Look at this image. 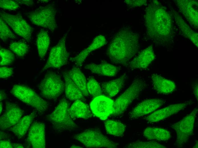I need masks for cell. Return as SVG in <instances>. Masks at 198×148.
<instances>
[{"label": "cell", "mask_w": 198, "mask_h": 148, "mask_svg": "<svg viewBox=\"0 0 198 148\" xmlns=\"http://www.w3.org/2000/svg\"><path fill=\"white\" fill-rule=\"evenodd\" d=\"M198 82H196L194 83L193 85V93L195 97L198 101Z\"/></svg>", "instance_id": "obj_40"}, {"label": "cell", "mask_w": 198, "mask_h": 148, "mask_svg": "<svg viewBox=\"0 0 198 148\" xmlns=\"http://www.w3.org/2000/svg\"><path fill=\"white\" fill-rule=\"evenodd\" d=\"M175 2L180 11L184 15L187 20L193 26L197 28L198 26V12L197 9V1L177 0Z\"/></svg>", "instance_id": "obj_17"}, {"label": "cell", "mask_w": 198, "mask_h": 148, "mask_svg": "<svg viewBox=\"0 0 198 148\" xmlns=\"http://www.w3.org/2000/svg\"><path fill=\"white\" fill-rule=\"evenodd\" d=\"M0 18L7 23L17 34L27 42L30 41L32 29L20 14L13 15L1 11Z\"/></svg>", "instance_id": "obj_11"}, {"label": "cell", "mask_w": 198, "mask_h": 148, "mask_svg": "<svg viewBox=\"0 0 198 148\" xmlns=\"http://www.w3.org/2000/svg\"><path fill=\"white\" fill-rule=\"evenodd\" d=\"M191 103V102L187 101L170 104L164 108L155 111L148 116L146 120L150 123L160 121L184 110Z\"/></svg>", "instance_id": "obj_14"}, {"label": "cell", "mask_w": 198, "mask_h": 148, "mask_svg": "<svg viewBox=\"0 0 198 148\" xmlns=\"http://www.w3.org/2000/svg\"><path fill=\"white\" fill-rule=\"evenodd\" d=\"M143 135L148 139L159 141L168 140L171 137L168 130L159 128L147 127L145 130Z\"/></svg>", "instance_id": "obj_26"}, {"label": "cell", "mask_w": 198, "mask_h": 148, "mask_svg": "<svg viewBox=\"0 0 198 148\" xmlns=\"http://www.w3.org/2000/svg\"><path fill=\"white\" fill-rule=\"evenodd\" d=\"M114 101L106 96L95 97L91 102L90 108L92 113L102 120H105L114 112Z\"/></svg>", "instance_id": "obj_12"}, {"label": "cell", "mask_w": 198, "mask_h": 148, "mask_svg": "<svg viewBox=\"0 0 198 148\" xmlns=\"http://www.w3.org/2000/svg\"><path fill=\"white\" fill-rule=\"evenodd\" d=\"M0 7L2 9L10 10H15L20 7L16 1L10 0H1Z\"/></svg>", "instance_id": "obj_36"}, {"label": "cell", "mask_w": 198, "mask_h": 148, "mask_svg": "<svg viewBox=\"0 0 198 148\" xmlns=\"http://www.w3.org/2000/svg\"><path fill=\"white\" fill-rule=\"evenodd\" d=\"M0 37L3 41L9 39L16 38V36L11 32L6 23L0 18Z\"/></svg>", "instance_id": "obj_34"}, {"label": "cell", "mask_w": 198, "mask_h": 148, "mask_svg": "<svg viewBox=\"0 0 198 148\" xmlns=\"http://www.w3.org/2000/svg\"><path fill=\"white\" fill-rule=\"evenodd\" d=\"M144 18L148 37L159 45L167 44L172 34V18L158 1H153L148 5Z\"/></svg>", "instance_id": "obj_1"}, {"label": "cell", "mask_w": 198, "mask_h": 148, "mask_svg": "<svg viewBox=\"0 0 198 148\" xmlns=\"http://www.w3.org/2000/svg\"><path fill=\"white\" fill-rule=\"evenodd\" d=\"M193 148H198V141L196 142V144L194 146H193Z\"/></svg>", "instance_id": "obj_46"}, {"label": "cell", "mask_w": 198, "mask_h": 148, "mask_svg": "<svg viewBox=\"0 0 198 148\" xmlns=\"http://www.w3.org/2000/svg\"><path fill=\"white\" fill-rule=\"evenodd\" d=\"M0 100L1 101L6 98L7 97L6 94L5 93L1 90L0 91Z\"/></svg>", "instance_id": "obj_42"}, {"label": "cell", "mask_w": 198, "mask_h": 148, "mask_svg": "<svg viewBox=\"0 0 198 148\" xmlns=\"http://www.w3.org/2000/svg\"><path fill=\"white\" fill-rule=\"evenodd\" d=\"M106 43V39L104 36L102 35L97 36L94 39L90 45L74 58L73 61L78 66H82L90 52L103 46Z\"/></svg>", "instance_id": "obj_20"}, {"label": "cell", "mask_w": 198, "mask_h": 148, "mask_svg": "<svg viewBox=\"0 0 198 148\" xmlns=\"http://www.w3.org/2000/svg\"><path fill=\"white\" fill-rule=\"evenodd\" d=\"M13 73V69L3 66L0 68V78L5 79L8 78L11 76Z\"/></svg>", "instance_id": "obj_37"}, {"label": "cell", "mask_w": 198, "mask_h": 148, "mask_svg": "<svg viewBox=\"0 0 198 148\" xmlns=\"http://www.w3.org/2000/svg\"><path fill=\"white\" fill-rule=\"evenodd\" d=\"M18 3L25 4L28 6L32 5L33 3V0H17Z\"/></svg>", "instance_id": "obj_41"}, {"label": "cell", "mask_w": 198, "mask_h": 148, "mask_svg": "<svg viewBox=\"0 0 198 148\" xmlns=\"http://www.w3.org/2000/svg\"><path fill=\"white\" fill-rule=\"evenodd\" d=\"M0 147L1 148H13V144L7 140H1Z\"/></svg>", "instance_id": "obj_39"}, {"label": "cell", "mask_w": 198, "mask_h": 148, "mask_svg": "<svg viewBox=\"0 0 198 148\" xmlns=\"http://www.w3.org/2000/svg\"><path fill=\"white\" fill-rule=\"evenodd\" d=\"M146 85L142 79L137 78L134 80L126 90L114 101L113 115L117 116L123 113L129 105L138 97Z\"/></svg>", "instance_id": "obj_6"}, {"label": "cell", "mask_w": 198, "mask_h": 148, "mask_svg": "<svg viewBox=\"0 0 198 148\" xmlns=\"http://www.w3.org/2000/svg\"><path fill=\"white\" fill-rule=\"evenodd\" d=\"M23 112L16 104L6 102L5 112L0 118L1 130L10 128L14 126L21 118Z\"/></svg>", "instance_id": "obj_13"}, {"label": "cell", "mask_w": 198, "mask_h": 148, "mask_svg": "<svg viewBox=\"0 0 198 148\" xmlns=\"http://www.w3.org/2000/svg\"><path fill=\"white\" fill-rule=\"evenodd\" d=\"M139 35L131 30L123 28L114 36L106 54L113 63L126 66L139 50Z\"/></svg>", "instance_id": "obj_2"}, {"label": "cell", "mask_w": 198, "mask_h": 148, "mask_svg": "<svg viewBox=\"0 0 198 148\" xmlns=\"http://www.w3.org/2000/svg\"><path fill=\"white\" fill-rule=\"evenodd\" d=\"M13 145L14 148H24L22 145L19 143H13Z\"/></svg>", "instance_id": "obj_43"}, {"label": "cell", "mask_w": 198, "mask_h": 148, "mask_svg": "<svg viewBox=\"0 0 198 148\" xmlns=\"http://www.w3.org/2000/svg\"><path fill=\"white\" fill-rule=\"evenodd\" d=\"M11 92L16 98L35 108L40 113H43L48 108L47 102L27 86L22 85H15Z\"/></svg>", "instance_id": "obj_5"}, {"label": "cell", "mask_w": 198, "mask_h": 148, "mask_svg": "<svg viewBox=\"0 0 198 148\" xmlns=\"http://www.w3.org/2000/svg\"><path fill=\"white\" fill-rule=\"evenodd\" d=\"M0 65L1 66L11 64L15 58L14 55L11 51L2 47H0Z\"/></svg>", "instance_id": "obj_35"}, {"label": "cell", "mask_w": 198, "mask_h": 148, "mask_svg": "<svg viewBox=\"0 0 198 148\" xmlns=\"http://www.w3.org/2000/svg\"><path fill=\"white\" fill-rule=\"evenodd\" d=\"M45 126L42 122H34L30 127L27 140L32 148H44L46 143Z\"/></svg>", "instance_id": "obj_15"}, {"label": "cell", "mask_w": 198, "mask_h": 148, "mask_svg": "<svg viewBox=\"0 0 198 148\" xmlns=\"http://www.w3.org/2000/svg\"><path fill=\"white\" fill-rule=\"evenodd\" d=\"M67 33H65L57 44L51 48L42 72L49 68H59L67 64L69 58V54L66 46Z\"/></svg>", "instance_id": "obj_10"}, {"label": "cell", "mask_w": 198, "mask_h": 148, "mask_svg": "<svg viewBox=\"0 0 198 148\" xmlns=\"http://www.w3.org/2000/svg\"><path fill=\"white\" fill-rule=\"evenodd\" d=\"M68 111L72 118L88 119L92 116V114L88 106L80 100H75L69 108Z\"/></svg>", "instance_id": "obj_25"}, {"label": "cell", "mask_w": 198, "mask_h": 148, "mask_svg": "<svg viewBox=\"0 0 198 148\" xmlns=\"http://www.w3.org/2000/svg\"><path fill=\"white\" fill-rule=\"evenodd\" d=\"M127 77L126 75L124 74L116 79L102 83L103 92L110 98L115 96L123 87Z\"/></svg>", "instance_id": "obj_22"}, {"label": "cell", "mask_w": 198, "mask_h": 148, "mask_svg": "<svg viewBox=\"0 0 198 148\" xmlns=\"http://www.w3.org/2000/svg\"><path fill=\"white\" fill-rule=\"evenodd\" d=\"M198 110L197 107L195 108L190 114L171 126L176 134V144L178 147H182L192 135Z\"/></svg>", "instance_id": "obj_9"}, {"label": "cell", "mask_w": 198, "mask_h": 148, "mask_svg": "<svg viewBox=\"0 0 198 148\" xmlns=\"http://www.w3.org/2000/svg\"><path fill=\"white\" fill-rule=\"evenodd\" d=\"M38 87L43 98L53 100L62 94L65 85L59 75L55 73L50 72L45 75Z\"/></svg>", "instance_id": "obj_8"}, {"label": "cell", "mask_w": 198, "mask_h": 148, "mask_svg": "<svg viewBox=\"0 0 198 148\" xmlns=\"http://www.w3.org/2000/svg\"><path fill=\"white\" fill-rule=\"evenodd\" d=\"M87 88L89 94L95 97L102 95V88L94 78H89L87 83Z\"/></svg>", "instance_id": "obj_33"}, {"label": "cell", "mask_w": 198, "mask_h": 148, "mask_svg": "<svg viewBox=\"0 0 198 148\" xmlns=\"http://www.w3.org/2000/svg\"><path fill=\"white\" fill-rule=\"evenodd\" d=\"M69 108L68 102L65 98H63L54 111L47 116V119L56 132L70 131L77 128V125L69 114Z\"/></svg>", "instance_id": "obj_3"}, {"label": "cell", "mask_w": 198, "mask_h": 148, "mask_svg": "<svg viewBox=\"0 0 198 148\" xmlns=\"http://www.w3.org/2000/svg\"><path fill=\"white\" fill-rule=\"evenodd\" d=\"M50 43V38L47 32L41 30L37 35L36 44L40 57L43 58L45 56Z\"/></svg>", "instance_id": "obj_29"}, {"label": "cell", "mask_w": 198, "mask_h": 148, "mask_svg": "<svg viewBox=\"0 0 198 148\" xmlns=\"http://www.w3.org/2000/svg\"><path fill=\"white\" fill-rule=\"evenodd\" d=\"M74 138L87 147L116 148L118 147V144L96 128L86 130L75 135Z\"/></svg>", "instance_id": "obj_4"}, {"label": "cell", "mask_w": 198, "mask_h": 148, "mask_svg": "<svg viewBox=\"0 0 198 148\" xmlns=\"http://www.w3.org/2000/svg\"><path fill=\"white\" fill-rule=\"evenodd\" d=\"M63 77L65 82L66 97L72 101L83 99L84 96L82 92L71 79L67 71L63 73Z\"/></svg>", "instance_id": "obj_24"}, {"label": "cell", "mask_w": 198, "mask_h": 148, "mask_svg": "<svg viewBox=\"0 0 198 148\" xmlns=\"http://www.w3.org/2000/svg\"><path fill=\"white\" fill-rule=\"evenodd\" d=\"M84 68L93 73L109 77L115 76L119 70L118 67L105 62L99 64L90 63Z\"/></svg>", "instance_id": "obj_21"}, {"label": "cell", "mask_w": 198, "mask_h": 148, "mask_svg": "<svg viewBox=\"0 0 198 148\" xmlns=\"http://www.w3.org/2000/svg\"><path fill=\"white\" fill-rule=\"evenodd\" d=\"M106 131L109 134L116 136L122 135L126 130V126L118 121L108 120L104 122Z\"/></svg>", "instance_id": "obj_30"}, {"label": "cell", "mask_w": 198, "mask_h": 148, "mask_svg": "<svg viewBox=\"0 0 198 148\" xmlns=\"http://www.w3.org/2000/svg\"><path fill=\"white\" fill-rule=\"evenodd\" d=\"M174 16L176 23L181 29L183 36L190 40L196 46L198 47L197 33L192 30L177 12H174Z\"/></svg>", "instance_id": "obj_28"}, {"label": "cell", "mask_w": 198, "mask_h": 148, "mask_svg": "<svg viewBox=\"0 0 198 148\" xmlns=\"http://www.w3.org/2000/svg\"><path fill=\"white\" fill-rule=\"evenodd\" d=\"M164 102V100L159 98L145 100L133 108L130 113V117L132 119H136L151 113L163 105Z\"/></svg>", "instance_id": "obj_16"}, {"label": "cell", "mask_w": 198, "mask_h": 148, "mask_svg": "<svg viewBox=\"0 0 198 148\" xmlns=\"http://www.w3.org/2000/svg\"><path fill=\"white\" fill-rule=\"evenodd\" d=\"M71 148H81V147H80L76 145H72L71 147H70Z\"/></svg>", "instance_id": "obj_45"}, {"label": "cell", "mask_w": 198, "mask_h": 148, "mask_svg": "<svg viewBox=\"0 0 198 148\" xmlns=\"http://www.w3.org/2000/svg\"><path fill=\"white\" fill-rule=\"evenodd\" d=\"M10 49L19 57H23L28 52V47L25 43L22 42H14L9 46Z\"/></svg>", "instance_id": "obj_32"}, {"label": "cell", "mask_w": 198, "mask_h": 148, "mask_svg": "<svg viewBox=\"0 0 198 148\" xmlns=\"http://www.w3.org/2000/svg\"><path fill=\"white\" fill-rule=\"evenodd\" d=\"M69 75L74 82L82 92L84 96L89 95L87 88L86 77L84 74L78 67H74L67 71Z\"/></svg>", "instance_id": "obj_27"}, {"label": "cell", "mask_w": 198, "mask_h": 148, "mask_svg": "<svg viewBox=\"0 0 198 148\" xmlns=\"http://www.w3.org/2000/svg\"><path fill=\"white\" fill-rule=\"evenodd\" d=\"M151 78L154 89L159 93L169 94L174 92L176 89L174 82L157 74H152Z\"/></svg>", "instance_id": "obj_19"}, {"label": "cell", "mask_w": 198, "mask_h": 148, "mask_svg": "<svg viewBox=\"0 0 198 148\" xmlns=\"http://www.w3.org/2000/svg\"><path fill=\"white\" fill-rule=\"evenodd\" d=\"M56 11L53 4H49L27 12L26 15L32 24L53 31L57 27L55 20Z\"/></svg>", "instance_id": "obj_7"}, {"label": "cell", "mask_w": 198, "mask_h": 148, "mask_svg": "<svg viewBox=\"0 0 198 148\" xmlns=\"http://www.w3.org/2000/svg\"><path fill=\"white\" fill-rule=\"evenodd\" d=\"M3 109V104L1 102H0V114H1Z\"/></svg>", "instance_id": "obj_44"}, {"label": "cell", "mask_w": 198, "mask_h": 148, "mask_svg": "<svg viewBox=\"0 0 198 148\" xmlns=\"http://www.w3.org/2000/svg\"><path fill=\"white\" fill-rule=\"evenodd\" d=\"M127 148H166V146L155 141H136L125 147Z\"/></svg>", "instance_id": "obj_31"}, {"label": "cell", "mask_w": 198, "mask_h": 148, "mask_svg": "<svg viewBox=\"0 0 198 148\" xmlns=\"http://www.w3.org/2000/svg\"><path fill=\"white\" fill-rule=\"evenodd\" d=\"M155 58L152 46H150L143 50L129 63V67L132 69L146 68Z\"/></svg>", "instance_id": "obj_18"}, {"label": "cell", "mask_w": 198, "mask_h": 148, "mask_svg": "<svg viewBox=\"0 0 198 148\" xmlns=\"http://www.w3.org/2000/svg\"><path fill=\"white\" fill-rule=\"evenodd\" d=\"M124 2L129 7H133L140 6L144 5L146 3L147 1L145 0H126Z\"/></svg>", "instance_id": "obj_38"}, {"label": "cell", "mask_w": 198, "mask_h": 148, "mask_svg": "<svg viewBox=\"0 0 198 148\" xmlns=\"http://www.w3.org/2000/svg\"><path fill=\"white\" fill-rule=\"evenodd\" d=\"M36 115L35 112L34 111L29 115L24 116L16 124L10 128L9 130L18 139L22 138L25 135Z\"/></svg>", "instance_id": "obj_23"}]
</instances>
